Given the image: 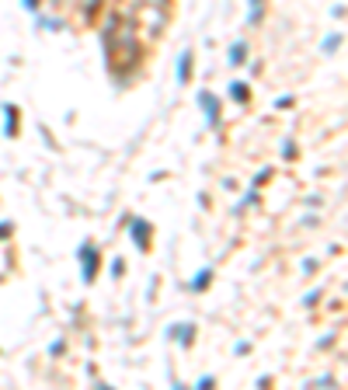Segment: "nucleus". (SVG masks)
<instances>
[{
    "label": "nucleus",
    "mask_w": 348,
    "mask_h": 390,
    "mask_svg": "<svg viewBox=\"0 0 348 390\" xmlns=\"http://www.w3.org/2000/svg\"><path fill=\"white\" fill-rule=\"evenodd\" d=\"M199 101H202V108H206V119H209V126H216V122H219V101H216V94L202 91V94H199Z\"/></svg>",
    "instance_id": "f257e3e1"
},
{
    "label": "nucleus",
    "mask_w": 348,
    "mask_h": 390,
    "mask_svg": "<svg viewBox=\"0 0 348 390\" xmlns=\"http://www.w3.org/2000/svg\"><path fill=\"white\" fill-rule=\"evenodd\" d=\"M80 261H84V279L91 282V279H94V272H98V254H94V248H91V244H84V248H80Z\"/></svg>",
    "instance_id": "f03ea898"
},
{
    "label": "nucleus",
    "mask_w": 348,
    "mask_h": 390,
    "mask_svg": "<svg viewBox=\"0 0 348 390\" xmlns=\"http://www.w3.org/2000/svg\"><path fill=\"white\" fill-rule=\"evenodd\" d=\"M133 237L139 241V248H146L150 244V226L146 223H133Z\"/></svg>",
    "instance_id": "7ed1b4c3"
},
{
    "label": "nucleus",
    "mask_w": 348,
    "mask_h": 390,
    "mask_svg": "<svg viewBox=\"0 0 348 390\" xmlns=\"http://www.w3.org/2000/svg\"><path fill=\"white\" fill-rule=\"evenodd\" d=\"M188 70H191V53H181V59H178V81L181 84L188 81Z\"/></svg>",
    "instance_id": "20e7f679"
},
{
    "label": "nucleus",
    "mask_w": 348,
    "mask_h": 390,
    "mask_svg": "<svg viewBox=\"0 0 348 390\" xmlns=\"http://www.w3.org/2000/svg\"><path fill=\"white\" fill-rule=\"evenodd\" d=\"M4 111H7V129H4V133H7V136H18V108L7 105Z\"/></svg>",
    "instance_id": "39448f33"
},
{
    "label": "nucleus",
    "mask_w": 348,
    "mask_h": 390,
    "mask_svg": "<svg viewBox=\"0 0 348 390\" xmlns=\"http://www.w3.org/2000/svg\"><path fill=\"white\" fill-rule=\"evenodd\" d=\"M244 53H247V46L244 42H234V49H230V63H234V66L244 63Z\"/></svg>",
    "instance_id": "423d86ee"
},
{
    "label": "nucleus",
    "mask_w": 348,
    "mask_h": 390,
    "mask_svg": "<svg viewBox=\"0 0 348 390\" xmlns=\"http://www.w3.org/2000/svg\"><path fill=\"white\" fill-rule=\"evenodd\" d=\"M230 94H234V101H247V98H251V91H247L244 84H234V87H230Z\"/></svg>",
    "instance_id": "0eeeda50"
},
{
    "label": "nucleus",
    "mask_w": 348,
    "mask_h": 390,
    "mask_svg": "<svg viewBox=\"0 0 348 390\" xmlns=\"http://www.w3.org/2000/svg\"><path fill=\"white\" fill-rule=\"evenodd\" d=\"M209 279H213V272L206 268V272H199V279L191 282V286H195V289H206V286H209Z\"/></svg>",
    "instance_id": "6e6552de"
},
{
    "label": "nucleus",
    "mask_w": 348,
    "mask_h": 390,
    "mask_svg": "<svg viewBox=\"0 0 348 390\" xmlns=\"http://www.w3.org/2000/svg\"><path fill=\"white\" fill-rule=\"evenodd\" d=\"M338 42H341V38H338V35H327V38H324V53H331V49H338Z\"/></svg>",
    "instance_id": "1a4fd4ad"
},
{
    "label": "nucleus",
    "mask_w": 348,
    "mask_h": 390,
    "mask_svg": "<svg viewBox=\"0 0 348 390\" xmlns=\"http://www.w3.org/2000/svg\"><path fill=\"white\" fill-rule=\"evenodd\" d=\"M25 7H28V11H35V7H38V0H25Z\"/></svg>",
    "instance_id": "9d476101"
}]
</instances>
